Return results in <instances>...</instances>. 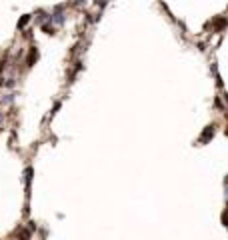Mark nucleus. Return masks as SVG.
Wrapping results in <instances>:
<instances>
[{
  "instance_id": "obj_1",
  "label": "nucleus",
  "mask_w": 228,
  "mask_h": 240,
  "mask_svg": "<svg viewBox=\"0 0 228 240\" xmlns=\"http://www.w3.org/2000/svg\"><path fill=\"white\" fill-rule=\"evenodd\" d=\"M214 128H216V126H208V128L204 130V134H202V138H200V142H206L208 140L210 136H214Z\"/></svg>"
},
{
  "instance_id": "obj_2",
  "label": "nucleus",
  "mask_w": 228,
  "mask_h": 240,
  "mask_svg": "<svg viewBox=\"0 0 228 240\" xmlns=\"http://www.w3.org/2000/svg\"><path fill=\"white\" fill-rule=\"evenodd\" d=\"M28 20H30V16H24V18H22V20H20V22H18V26H24V24H26V22H28Z\"/></svg>"
}]
</instances>
